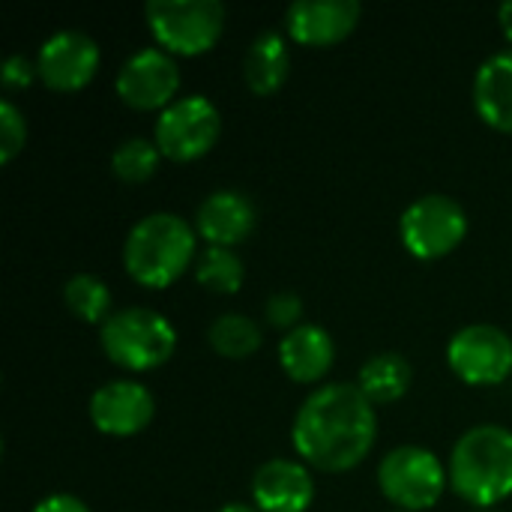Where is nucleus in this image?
Here are the masks:
<instances>
[{
  "label": "nucleus",
  "mask_w": 512,
  "mask_h": 512,
  "mask_svg": "<svg viewBox=\"0 0 512 512\" xmlns=\"http://www.w3.org/2000/svg\"><path fill=\"white\" fill-rule=\"evenodd\" d=\"M498 24H501L504 36L510 39V45H512V0H507V3H501V6H498Z\"/></svg>",
  "instance_id": "obj_28"
},
{
  "label": "nucleus",
  "mask_w": 512,
  "mask_h": 512,
  "mask_svg": "<svg viewBox=\"0 0 512 512\" xmlns=\"http://www.w3.org/2000/svg\"><path fill=\"white\" fill-rule=\"evenodd\" d=\"M252 504L261 512H306L315 501V480L300 459H267L252 474Z\"/></svg>",
  "instance_id": "obj_14"
},
{
  "label": "nucleus",
  "mask_w": 512,
  "mask_h": 512,
  "mask_svg": "<svg viewBox=\"0 0 512 512\" xmlns=\"http://www.w3.org/2000/svg\"><path fill=\"white\" fill-rule=\"evenodd\" d=\"M222 135V114L204 93L177 96L165 111L156 114L153 141L171 162H195L207 156Z\"/></svg>",
  "instance_id": "obj_8"
},
{
  "label": "nucleus",
  "mask_w": 512,
  "mask_h": 512,
  "mask_svg": "<svg viewBox=\"0 0 512 512\" xmlns=\"http://www.w3.org/2000/svg\"><path fill=\"white\" fill-rule=\"evenodd\" d=\"M378 486L384 498L402 512L438 507L450 486V471L435 450L420 444L393 447L378 465Z\"/></svg>",
  "instance_id": "obj_6"
},
{
  "label": "nucleus",
  "mask_w": 512,
  "mask_h": 512,
  "mask_svg": "<svg viewBox=\"0 0 512 512\" xmlns=\"http://www.w3.org/2000/svg\"><path fill=\"white\" fill-rule=\"evenodd\" d=\"M474 111L498 132L512 135V45L489 54L474 75Z\"/></svg>",
  "instance_id": "obj_17"
},
{
  "label": "nucleus",
  "mask_w": 512,
  "mask_h": 512,
  "mask_svg": "<svg viewBox=\"0 0 512 512\" xmlns=\"http://www.w3.org/2000/svg\"><path fill=\"white\" fill-rule=\"evenodd\" d=\"M477 512H498V510H477Z\"/></svg>",
  "instance_id": "obj_30"
},
{
  "label": "nucleus",
  "mask_w": 512,
  "mask_h": 512,
  "mask_svg": "<svg viewBox=\"0 0 512 512\" xmlns=\"http://www.w3.org/2000/svg\"><path fill=\"white\" fill-rule=\"evenodd\" d=\"M180 81L177 57L159 45H144L123 60L114 90L120 102L135 111H165L177 99Z\"/></svg>",
  "instance_id": "obj_10"
},
{
  "label": "nucleus",
  "mask_w": 512,
  "mask_h": 512,
  "mask_svg": "<svg viewBox=\"0 0 512 512\" xmlns=\"http://www.w3.org/2000/svg\"><path fill=\"white\" fill-rule=\"evenodd\" d=\"M39 78V69H36V57H27V54H9L0 66V81L9 87V90H24L30 87L33 81Z\"/></svg>",
  "instance_id": "obj_26"
},
{
  "label": "nucleus",
  "mask_w": 512,
  "mask_h": 512,
  "mask_svg": "<svg viewBox=\"0 0 512 512\" xmlns=\"http://www.w3.org/2000/svg\"><path fill=\"white\" fill-rule=\"evenodd\" d=\"M33 512H93L78 495H69V492H51L45 495Z\"/></svg>",
  "instance_id": "obj_27"
},
{
  "label": "nucleus",
  "mask_w": 512,
  "mask_h": 512,
  "mask_svg": "<svg viewBox=\"0 0 512 512\" xmlns=\"http://www.w3.org/2000/svg\"><path fill=\"white\" fill-rule=\"evenodd\" d=\"M162 150L156 147L153 138L144 135H132L123 138L114 153H111V174L123 183H144L156 174L159 162H162Z\"/></svg>",
  "instance_id": "obj_23"
},
{
  "label": "nucleus",
  "mask_w": 512,
  "mask_h": 512,
  "mask_svg": "<svg viewBox=\"0 0 512 512\" xmlns=\"http://www.w3.org/2000/svg\"><path fill=\"white\" fill-rule=\"evenodd\" d=\"M207 345L225 360H249L264 345V330L255 318L243 312H225L210 321Z\"/></svg>",
  "instance_id": "obj_20"
},
{
  "label": "nucleus",
  "mask_w": 512,
  "mask_h": 512,
  "mask_svg": "<svg viewBox=\"0 0 512 512\" xmlns=\"http://www.w3.org/2000/svg\"><path fill=\"white\" fill-rule=\"evenodd\" d=\"M195 225L171 210L141 216L123 240V267L132 282L150 291L174 285L198 261Z\"/></svg>",
  "instance_id": "obj_2"
},
{
  "label": "nucleus",
  "mask_w": 512,
  "mask_h": 512,
  "mask_svg": "<svg viewBox=\"0 0 512 512\" xmlns=\"http://www.w3.org/2000/svg\"><path fill=\"white\" fill-rule=\"evenodd\" d=\"M195 282L207 291V294H219V297H231L243 288L246 282V267L240 261V255L234 249H222V246H207L198 261H195Z\"/></svg>",
  "instance_id": "obj_22"
},
{
  "label": "nucleus",
  "mask_w": 512,
  "mask_h": 512,
  "mask_svg": "<svg viewBox=\"0 0 512 512\" xmlns=\"http://www.w3.org/2000/svg\"><path fill=\"white\" fill-rule=\"evenodd\" d=\"M99 60H102L99 42L78 27L54 30L48 39H42V45L36 51L39 81L57 93L84 90L96 78Z\"/></svg>",
  "instance_id": "obj_11"
},
{
  "label": "nucleus",
  "mask_w": 512,
  "mask_h": 512,
  "mask_svg": "<svg viewBox=\"0 0 512 512\" xmlns=\"http://www.w3.org/2000/svg\"><path fill=\"white\" fill-rule=\"evenodd\" d=\"M198 237L207 246H222V249H234L243 240H249V234L258 225V210L252 204V198L240 189H216L210 192L192 219Z\"/></svg>",
  "instance_id": "obj_15"
},
{
  "label": "nucleus",
  "mask_w": 512,
  "mask_h": 512,
  "mask_svg": "<svg viewBox=\"0 0 512 512\" xmlns=\"http://www.w3.org/2000/svg\"><path fill=\"white\" fill-rule=\"evenodd\" d=\"M447 366L468 387H495L512 375V336L498 324H468L447 342Z\"/></svg>",
  "instance_id": "obj_9"
},
{
  "label": "nucleus",
  "mask_w": 512,
  "mask_h": 512,
  "mask_svg": "<svg viewBox=\"0 0 512 512\" xmlns=\"http://www.w3.org/2000/svg\"><path fill=\"white\" fill-rule=\"evenodd\" d=\"M465 207L444 192L414 198L399 216V240L420 261H438L456 252L468 237Z\"/></svg>",
  "instance_id": "obj_7"
},
{
  "label": "nucleus",
  "mask_w": 512,
  "mask_h": 512,
  "mask_svg": "<svg viewBox=\"0 0 512 512\" xmlns=\"http://www.w3.org/2000/svg\"><path fill=\"white\" fill-rule=\"evenodd\" d=\"M363 18L357 0H297L285 12L288 36L300 45L327 48L348 39Z\"/></svg>",
  "instance_id": "obj_13"
},
{
  "label": "nucleus",
  "mask_w": 512,
  "mask_h": 512,
  "mask_svg": "<svg viewBox=\"0 0 512 512\" xmlns=\"http://www.w3.org/2000/svg\"><path fill=\"white\" fill-rule=\"evenodd\" d=\"M144 21L159 48L174 57H198L216 48L228 12L222 0H150Z\"/></svg>",
  "instance_id": "obj_5"
},
{
  "label": "nucleus",
  "mask_w": 512,
  "mask_h": 512,
  "mask_svg": "<svg viewBox=\"0 0 512 512\" xmlns=\"http://www.w3.org/2000/svg\"><path fill=\"white\" fill-rule=\"evenodd\" d=\"M63 306L72 312V318L84 324H105L114 315V297L105 279L93 273H75L63 282Z\"/></svg>",
  "instance_id": "obj_21"
},
{
  "label": "nucleus",
  "mask_w": 512,
  "mask_h": 512,
  "mask_svg": "<svg viewBox=\"0 0 512 512\" xmlns=\"http://www.w3.org/2000/svg\"><path fill=\"white\" fill-rule=\"evenodd\" d=\"M411 384H414V369H411L408 357L396 354V351L372 354L360 366V375H357V387L366 393V399L375 408L399 402L402 396H408Z\"/></svg>",
  "instance_id": "obj_19"
},
{
  "label": "nucleus",
  "mask_w": 512,
  "mask_h": 512,
  "mask_svg": "<svg viewBox=\"0 0 512 512\" xmlns=\"http://www.w3.org/2000/svg\"><path fill=\"white\" fill-rule=\"evenodd\" d=\"M291 75V48L279 30H261L243 54V81L255 96H273Z\"/></svg>",
  "instance_id": "obj_18"
},
{
  "label": "nucleus",
  "mask_w": 512,
  "mask_h": 512,
  "mask_svg": "<svg viewBox=\"0 0 512 512\" xmlns=\"http://www.w3.org/2000/svg\"><path fill=\"white\" fill-rule=\"evenodd\" d=\"M336 363V342L321 324H300L279 339V366L294 384H318Z\"/></svg>",
  "instance_id": "obj_16"
},
{
  "label": "nucleus",
  "mask_w": 512,
  "mask_h": 512,
  "mask_svg": "<svg viewBox=\"0 0 512 512\" xmlns=\"http://www.w3.org/2000/svg\"><path fill=\"white\" fill-rule=\"evenodd\" d=\"M378 441V408L357 381L315 387L294 414L291 444L315 471L345 474L357 468Z\"/></svg>",
  "instance_id": "obj_1"
},
{
  "label": "nucleus",
  "mask_w": 512,
  "mask_h": 512,
  "mask_svg": "<svg viewBox=\"0 0 512 512\" xmlns=\"http://www.w3.org/2000/svg\"><path fill=\"white\" fill-rule=\"evenodd\" d=\"M102 354L126 372L162 369L177 351V327L156 309L126 306L99 327Z\"/></svg>",
  "instance_id": "obj_4"
},
{
  "label": "nucleus",
  "mask_w": 512,
  "mask_h": 512,
  "mask_svg": "<svg viewBox=\"0 0 512 512\" xmlns=\"http://www.w3.org/2000/svg\"><path fill=\"white\" fill-rule=\"evenodd\" d=\"M27 144V117L12 99H0V162L9 165Z\"/></svg>",
  "instance_id": "obj_24"
},
{
  "label": "nucleus",
  "mask_w": 512,
  "mask_h": 512,
  "mask_svg": "<svg viewBox=\"0 0 512 512\" xmlns=\"http://www.w3.org/2000/svg\"><path fill=\"white\" fill-rule=\"evenodd\" d=\"M450 489L474 510H495L512 498V429L480 423L453 444Z\"/></svg>",
  "instance_id": "obj_3"
},
{
  "label": "nucleus",
  "mask_w": 512,
  "mask_h": 512,
  "mask_svg": "<svg viewBox=\"0 0 512 512\" xmlns=\"http://www.w3.org/2000/svg\"><path fill=\"white\" fill-rule=\"evenodd\" d=\"M90 423L108 438H135L156 417L153 393L135 378H114L93 390L87 402Z\"/></svg>",
  "instance_id": "obj_12"
},
{
  "label": "nucleus",
  "mask_w": 512,
  "mask_h": 512,
  "mask_svg": "<svg viewBox=\"0 0 512 512\" xmlns=\"http://www.w3.org/2000/svg\"><path fill=\"white\" fill-rule=\"evenodd\" d=\"M393 512H402V510H393Z\"/></svg>",
  "instance_id": "obj_31"
},
{
  "label": "nucleus",
  "mask_w": 512,
  "mask_h": 512,
  "mask_svg": "<svg viewBox=\"0 0 512 512\" xmlns=\"http://www.w3.org/2000/svg\"><path fill=\"white\" fill-rule=\"evenodd\" d=\"M264 321L273 330H282V336L291 333L294 327L303 324V297L297 291H291V288L270 294L267 303H264Z\"/></svg>",
  "instance_id": "obj_25"
},
{
  "label": "nucleus",
  "mask_w": 512,
  "mask_h": 512,
  "mask_svg": "<svg viewBox=\"0 0 512 512\" xmlns=\"http://www.w3.org/2000/svg\"><path fill=\"white\" fill-rule=\"evenodd\" d=\"M219 512H261L255 504H240V501H231V504H225Z\"/></svg>",
  "instance_id": "obj_29"
}]
</instances>
